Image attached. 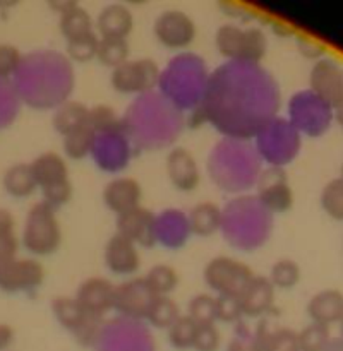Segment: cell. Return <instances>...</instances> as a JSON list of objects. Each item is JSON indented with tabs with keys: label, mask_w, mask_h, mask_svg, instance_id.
Listing matches in <instances>:
<instances>
[{
	"label": "cell",
	"mask_w": 343,
	"mask_h": 351,
	"mask_svg": "<svg viewBox=\"0 0 343 351\" xmlns=\"http://www.w3.org/2000/svg\"><path fill=\"white\" fill-rule=\"evenodd\" d=\"M215 45L222 57L257 64L268 51V36L259 26L222 24L215 33Z\"/></svg>",
	"instance_id": "6da1fadb"
},
{
	"label": "cell",
	"mask_w": 343,
	"mask_h": 351,
	"mask_svg": "<svg viewBox=\"0 0 343 351\" xmlns=\"http://www.w3.org/2000/svg\"><path fill=\"white\" fill-rule=\"evenodd\" d=\"M62 242V230L57 216L45 202L33 206L26 216L23 232V245L33 256L45 257L57 252Z\"/></svg>",
	"instance_id": "7a4b0ae2"
},
{
	"label": "cell",
	"mask_w": 343,
	"mask_h": 351,
	"mask_svg": "<svg viewBox=\"0 0 343 351\" xmlns=\"http://www.w3.org/2000/svg\"><path fill=\"white\" fill-rule=\"evenodd\" d=\"M160 82V67L151 58L127 60L110 75V84L120 95H141L154 89Z\"/></svg>",
	"instance_id": "3957f363"
},
{
	"label": "cell",
	"mask_w": 343,
	"mask_h": 351,
	"mask_svg": "<svg viewBox=\"0 0 343 351\" xmlns=\"http://www.w3.org/2000/svg\"><path fill=\"white\" fill-rule=\"evenodd\" d=\"M252 276L247 264L225 256L215 257L204 267L206 285L218 295L239 297Z\"/></svg>",
	"instance_id": "277c9868"
},
{
	"label": "cell",
	"mask_w": 343,
	"mask_h": 351,
	"mask_svg": "<svg viewBox=\"0 0 343 351\" xmlns=\"http://www.w3.org/2000/svg\"><path fill=\"white\" fill-rule=\"evenodd\" d=\"M51 312L62 328L71 331L81 345H95L99 336L102 319L91 317L82 311L74 297H57L51 302Z\"/></svg>",
	"instance_id": "5b68a950"
},
{
	"label": "cell",
	"mask_w": 343,
	"mask_h": 351,
	"mask_svg": "<svg viewBox=\"0 0 343 351\" xmlns=\"http://www.w3.org/2000/svg\"><path fill=\"white\" fill-rule=\"evenodd\" d=\"M292 125L309 136H321L329 129L333 120V108L312 95L311 91L298 93L290 103Z\"/></svg>",
	"instance_id": "8992f818"
},
{
	"label": "cell",
	"mask_w": 343,
	"mask_h": 351,
	"mask_svg": "<svg viewBox=\"0 0 343 351\" xmlns=\"http://www.w3.org/2000/svg\"><path fill=\"white\" fill-rule=\"evenodd\" d=\"M45 280V269L34 259L0 261V290L7 293H27L41 287Z\"/></svg>",
	"instance_id": "52a82bcc"
},
{
	"label": "cell",
	"mask_w": 343,
	"mask_h": 351,
	"mask_svg": "<svg viewBox=\"0 0 343 351\" xmlns=\"http://www.w3.org/2000/svg\"><path fill=\"white\" fill-rule=\"evenodd\" d=\"M309 91L335 110L343 103V69L328 57L318 60L309 74Z\"/></svg>",
	"instance_id": "ba28073f"
},
{
	"label": "cell",
	"mask_w": 343,
	"mask_h": 351,
	"mask_svg": "<svg viewBox=\"0 0 343 351\" xmlns=\"http://www.w3.org/2000/svg\"><path fill=\"white\" fill-rule=\"evenodd\" d=\"M153 33L158 43L170 50H182L192 45L196 38V24L182 10H167L154 19Z\"/></svg>",
	"instance_id": "9c48e42d"
},
{
	"label": "cell",
	"mask_w": 343,
	"mask_h": 351,
	"mask_svg": "<svg viewBox=\"0 0 343 351\" xmlns=\"http://www.w3.org/2000/svg\"><path fill=\"white\" fill-rule=\"evenodd\" d=\"M117 233L126 237L136 247L151 249L156 240V216L150 209L139 208L117 218Z\"/></svg>",
	"instance_id": "30bf717a"
},
{
	"label": "cell",
	"mask_w": 343,
	"mask_h": 351,
	"mask_svg": "<svg viewBox=\"0 0 343 351\" xmlns=\"http://www.w3.org/2000/svg\"><path fill=\"white\" fill-rule=\"evenodd\" d=\"M113 297H115V285L112 281L106 278H88L79 285L74 298L86 314L103 319V315L113 308Z\"/></svg>",
	"instance_id": "8fae6325"
},
{
	"label": "cell",
	"mask_w": 343,
	"mask_h": 351,
	"mask_svg": "<svg viewBox=\"0 0 343 351\" xmlns=\"http://www.w3.org/2000/svg\"><path fill=\"white\" fill-rule=\"evenodd\" d=\"M153 298L143 278H134L115 287L113 308L127 319H144Z\"/></svg>",
	"instance_id": "7c38bea8"
},
{
	"label": "cell",
	"mask_w": 343,
	"mask_h": 351,
	"mask_svg": "<svg viewBox=\"0 0 343 351\" xmlns=\"http://www.w3.org/2000/svg\"><path fill=\"white\" fill-rule=\"evenodd\" d=\"M103 261H105V266L108 267L110 273L117 274V276H130L141 266L137 247L119 233L110 237V240L106 242Z\"/></svg>",
	"instance_id": "4fadbf2b"
},
{
	"label": "cell",
	"mask_w": 343,
	"mask_h": 351,
	"mask_svg": "<svg viewBox=\"0 0 343 351\" xmlns=\"http://www.w3.org/2000/svg\"><path fill=\"white\" fill-rule=\"evenodd\" d=\"M259 201L268 211L285 213L294 206V192L280 168H270L259 185Z\"/></svg>",
	"instance_id": "5bb4252c"
},
{
	"label": "cell",
	"mask_w": 343,
	"mask_h": 351,
	"mask_svg": "<svg viewBox=\"0 0 343 351\" xmlns=\"http://www.w3.org/2000/svg\"><path fill=\"white\" fill-rule=\"evenodd\" d=\"M141 199H143V189L139 182L130 177L113 178L103 189V202L117 216L139 208Z\"/></svg>",
	"instance_id": "9a60e30c"
},
{
	"label": "cell",
	"mask_w": 343,
	"mask_h": 351,
	"mask_svg": "<svg viewBox=\"0 0 343 351\" xmlns=\"http://www.w3.org/2000/svg\"><path fill=\"white\" fill-rule=\"evenodd\" d=\"M240 307H242L244 317H261L271 311L274 302V287L268 276L250 278L249 283L239 295Z\"/></svg>",
	"instance_id": "2e32d148"
},
{
	"label": "cell",
	"mask_w": 343,
	"mask_h": 351,
	"mask_svg": "<svg viewBox=\"0 0 343 351\" xmlns=\"http://www.w3.org/2000/svg\"><path fill=\"white\" fill-rule=\"evenodd\" d=\"M167 173L174 187L180 192H192L201 182V171L194 156L182 147H177L167 156Z\"/></svg>",
	"instance_id": "e0dca14e"
},
{
	"label": "cell",
	"mask_w": 343,
	"mask_h": 351,
	"mask_svg": "<svg viewBox=\"0 0 343 351\" xmlns=\"http://www.w3.org/2000/svg\"><path fill=\"white\" fill-rule=\"evenodd\" d=\"M307 315L311 322L322 326L338 324L343 319V293L340 290H321L307 302Z\"/></svg>",
	"instance_id": "ac0fdd59"
},
{
	"label": "cell",
	"mask_w": 343,
	"mask_h": 351,
	"mask_svg": "<svg viewBox=\"0 0 343 351\" xmlns=\"http://www.w3.org/2000/svg\"><path fill=\"white\" fill-rule=\"evenodd\" d=\"M132 12L122 3L106 5L95 21V27L99 38H126L127 40V36L132 31Z\"/></svg>",
	"instance_id": "d6986e66"
},
{
	"label": "cell",
	"mask_w": 343,
	"mask_h": 351,
	"mask_svg": "<svg viewBox=\"0 0 343 351\" xmlns=\"http://www.w3.org/2000/svg\"><path fill=\"white\" fill-rule=\"evenodd\" d=\"M29 168L40 191L69 180V168L65 163V158L58 153H54V151H47V153L34 158L29 163Z\"/></svg>",
	"instance_id": "ffe728a7"
},
{
	"label": "cell",
	"mask_w": 343,
	"mask_h": 351,
	"mask_svg": "<svg viewBox=\"0 0 343 351\" xmlns=\"http://www.w3.org/2000/svg\"><path fill=\"white\" fill-rule=\"evenodd\" d=\"M89 108L79 101H65L54 113V127L62 137L74 132L79 127L88 125Z\"/></svg>",
	"instance_id": "44dd1931"
},
{
	"label": "cell",
	"mask_w": 343,
	"mask_h": 351,
	"mask_svg": "<svg viewBox=\"0 0 343 351\" xmlns=\"http://www.w3.org/2000/svg\"><path fill=\"white\" fill-rule=\"evenodd\" d=\"M58 29L62 36L67 41L75 40V38L86 36L89 33H95V21L88 14V10L82 9L81 5L74 3L71 9L60 14L58 21Z\"/></svg>",
	"instance_id": "7402d4cb"
},
{
	"label": "cell",
	"mask_w": 343,
	"mask_h": 351,
	"mask_svg": "<svg viewBox=\"0 0 343 351\" xmlns=\"http://www.w3.org/2000/svg\"><path fill=\"white\" fill-rule=\"evenodd\" d=\"M3 189L7 194L12 197H29L34 194L38 189L36 182H34L33 173H31L29 163H17L12 165L9 170L3 173Z\"/></svg>",
	"instance_id": "603a6c76"
},
{
	"label": "cell",
	"mask_w": 343,
	"mask_h": 351,
	"mask_svg": "<svg viewBox=\"0 0 343 351\" xmlns=\"http://www.w3.org/2000/svg\"><path fill=\"white\" fill-rule=\"evenodd\" d=\"M222 211L213 202L198 204L189 215V230L199 237H209L222 226Z\"/></svg>",
	"instance_id": "cb8c5ba5"
},
{
	"label": "cell",
	"mask_w": 343,
	"mask_h": 351,
	"mask_svg": "<svg viewBox=\"0 0 343 351\" xmlns=\"http://www.w3.org/2000/svg\"><path fill=\"white\" fill-rule=\"evenodd\" d=\"M153 297H170L178 285V273L168 264H156L143 278Z\"/></svg>",
	"instance_id": "d4e9b609"
},
{
	"label": "cell",
	"mask_w": 343,
	"mask_h": 351,
	"mask_svg": "<svg viewBox=\"0 0 343 351\" xmlns=\"http://www.w3.org/2000/svg\"><path fill=\"white\" fill-rule=\"evenodd\" d=\"M96 132L89 125L79 127L74 132L64 136L62 146H64V154L71 160H84L95 151Z\"/></svg>",
	"instance_id": "484cf974"
},
{
	"label": "cell",
	"mask_w": 343,
	"mask_h": 351,
	"mask_svg": "<svg viewBox=\"0 0 343 351\" xmlns=\"http://www.w3.org/2000/svg\"><path fill=\"white\" fill-rule=\"evenodd\" d=\"M180 307L172 297H154L150 308L146 312V321L153 328L165 329L167 331L178 317H180Z\"/></svg>",
	"instance_id": "4316f807"
},
{
	"label": "cell",
	"mask_w": 343,
	"mask_h": 351,
	"mask_svg": "<svg viewBox=\"0 0 343 351\" xmlns=\"http://www.w3.org/2000/svg\"><path fill=\"white\" fill-rule=\"evenodd\" d=\"M130 45L126 38H99L96 60L102 62L105 67L117 69L123 62L129 60Z\"/></svg>",
	"instance_id": "83f0119b"
},
{
	"label": "cell",
	"mask_w": 343,
	"mask_h": 351,
	"mask_svg": "<svg viewBox=\"0 0 343 351\" xmlns=\"http://www.w3.org/2000/svg\"><path fill=\"white\" fill-rule=\"evenodd\" d=\"M321 209L335 221H343V178H333L319 195Z\"/></svg>",
	"instance_id": "f1b7e54d"
},
{
	"label": "cell",
	"mask_w": 343,
	"mask_h": 351,
	"mask_svg": "<svg viewBox=\"0 0 343 351\" xmlns=\"http://www.w3.org/2000/svg\"><path fill=\"white\" fill-rule=\"evenodd\" d=\"M88 125L98 134H119L122 129V122H120L119 115H117L115 110L108 105H96L93 108H89V117H88Z\"/></svg>",
	"instance_id": "f546056e"
},
{
	"label": "cell",
	"mask_w": 343,
	"mask_h": 351,
	"mask_svg": "<svg viewBox=\"0 0 343 351\" xmlns=\"http://www.w3.org/2000/svg\"><path fill=\"white\" fill-rule=\"evenodd\" d=\"M300 266H298L295 261L292 259H278L276 263L271 266L270 276L268 280L271 281V285L280 290H290L295 285L300 281Z\"/></svg>",
	"instance_id": "4dcf8cb0"
},
{
	"label": "cell",
	"mask_w": 343,
	"mask_h": 351,
	"mask_svg": "<svg viewBox=\"0 0 343 351\" xmlns=\"http://www.w3.org/2000/svg\"><path fill=\"white\" fill-rule=\"evenodd\" d=\"M19 249V239L16 233V219L12 213L0 209V261L16 257Z\"/></svg>",
	"instance_id": "1f68e13d"
},
{
	"label": "cell",
	"mask_w": 343,
	"mask_h": 351,
	"mask_svg": "<svg viewBox=\"0 0 343 351\" xmlns=\"http://www.w3.org/2000/svg\"><path fill=\"white\" fill-rule=\"evenodd\" d=\"M329 341L331 335L328 326L316 324V322H311L300 332H297L298 351H324Z\"/></svg>",
	"instance_id": "d6a6232c"
},
{
	"label": "cell",
	"mask_w": 343,
	"mask_h": 351,
	"mask_svg": "<svg viewBox=\"0 0 343 351\" xmlns=\"http://www.w3.org/2000/svg\"><path fill=\"white\" fill-rule=\"evenodd\" d=\"M187 317L198 326L216 322V297L208 293H198L189 300Z\"/></svg>",
	"instance_id": "836d02e7"
},
{
	"label": "cell",
	"mask_w": 343,
	"mask_h": 351,
	"mask_svg": "<svg viewBox=\"0 0 343 351\" xmlns=\"http://www.w3.org/2000/svg\"><path fill=\"white\" fill-rule=\"evenodd\" d=\"M198 324L187 315H180L170 328L167 329L168 343L177 350H189L194 345Z\"/></svg>",
	"instance_id": "e575fe53"
},
{
	"label": "cell",
	"mask_w": 343,
	"mask_h": 351,
	"mask_svg": "<svg viewBox=\"0 0 343 351\" xmlns=\"http://www.w3.org/2000/svg\"><path fill=\"white\" fill-rule=\"evenodd\" d=\"M99 36L96 33H89L86 36L75 38V40L67 41V55L71 60L78 64H86L96 58L98 53Z\"/></svg>",
	"instance_id": "d590c367"
},
{
	"label": "cell",
	"mask_w": 343,
	"mask_h": 351,
	"mask_svg": "<svg viewBox=\"0 0 343 351\" xmlns=\"http://www.w3.org/2000/svg\"><path fill=\"white\" fill-rule=\"evenodd\" d=\"M244 317L239 297L232 295H218L216 297V321L226 324H237Z\"/></svg>",
	"instance_id": "8d00e7d4"
},
{
	"label": "cell",
	"mask_w": 343,
	"mask_h": 351,
	"mask_svg": "<svg viewBox=\"0 0 343 351\" xmlns=\"http://www.w3.org/2000/svg\"><path fill=\"white\" fill-rule=\"evenodd\" d=\"M220 346H222V335L216 324L198 326L192 348L196 351H218Z\"/></svg>",
	"instance_id": "74e56055"
},
{
	"label": "cell",
	"mask_w": 343,
	"mask_h": 351,
	"mask_svg": "<svg viewBox=\"0 0 343 351\" xmlns=\"http://www.w3.org/2000/svg\"><path fill=\"white\" fill-rule=\"evenodd\" d=\"M43 202L55 211L60 206H65L72 197V184L71 180H64L60 184L50 185V187L41 189Z\"/></svg>",
	"instance_id": "f35d334b"
},
{
	"label": "cell",
	"mask_w": 343,
	"mask_h": 351,
	"mask_svg": "<svg viewBox=\"0 0 343 351\" xmlns=\"http://www.w3.org/2000/svg\"><path fill=\"white\" fill-rule=\"evenodd\" d=\"M23 62V53L19 48L9 43H0V77H9Z\"/></svg>",
	"instance_id": "ab89813d"
},
{
	"label": "cell",
	"mask_w": 343,
	"mask_h": 351,
	"mask_svg": "<svg viewBox=\"0 0 343 351\" xmlns=\"http://www.w3.org/2000/svg\"><path fill=\"white\" fill-rule=\"evenodd\" d=\"M297 38V48L304 58H311V60H321L326 55V47L321 41L314 40V38L307 36V34H295Z\"/></svg>",
	"instance_id": "60d3db41"
},
{
	"label": "cell",
	"mask_w": 343,
	"mask_h": 351,
	"mask_svg": "<svg viewBox=\"0 0 343 351\" xmlns=\"http://www.w3.org/2000/svg\"><path fill=\"white\" fill-rule=\"evenodd\" d=\"M226 351H261L259 345L256 341V336H250V335H242V336H237L230 341L228 348Z\"/></svg>",
	"instance_id": "b9f144b4"
},
{
	"label": "cell",
	"mask_w": 343,
	"mask_h": 351,
	"mask_svg": "<svg viewBox=\"0 0 343 351\" xmlns=\"http://www.w3.org/2000/svg\"><path fill=\"white\" fill-rule=\"evenodd\" d=\"M270 27L276 36H281V38H290L297 34V29H295L294 26H290V24L285 23V21L281 19H273V17H271Z\"/></svg>",
	"instance_id": "7bdbcfd3"
},
{
	"label": "cell",
	"mask_w": 343,
	"mask_h": 351,
	"mask_svg": "<svg viewBox=\"0 0 343 351\" xmlns=\"http://www.w3.org/2000/svg\"><path fill=\"white\" fill-rule=\"evenodd\" d=\"M14 341V329L9 324H0V351L9 348Z\"/></svg>",
	"instance_id": "ee69618b"
},
{
	"label": "cell",
	"mask_w": 343,
	"mask_h": 351,
	"mask_svg": "<svg viewBox=\"0 0 343 351\" xmlns=\"http://www.w3.org/2000/svg\"><path fill=\"white\" fill-rule=\"evenodd\" d=\"M324 351H343V339L342 338H331Z\"/></svg>",
	"instance_id": "f6af8a7d"
},
{
	"label": "cell",
	"mask_w": 343,
	"mask_h": 351,
	"mask_svg": "<svg viewBox=\"0 0 343 351\" xmlns=\"http://www.w3.org/2000/svg\"><path fill=\"white\" fill-rule=\"evenodd\" d=\"M333 119L336 120L338 127L343 130V103H342V105L336 106L335 110H333Z\"/></svg>",
	"instance_id": "bcb514c9"
},
{
	"label": "cell",
	"mask_w": 343,
	"mask_h": 351,
	"mask_svg": "<svg viewBox=\"0 0 343 351\" xmlns=\"http://www.w3.org/2000/svg\"><path fill=\"white\" fill-rule=\"evenodd\" d=\"M338 324H340V338L343 339V319L338 322Z\"/></svg>",
	"instance_id": "7dc6e473"
},
{
	"label": "cell",
	"mask_w": 343,
	"mask_h": 351,
	"mask_svg": "<svg viewBox=\"0 0 343 351\" xmlns=\"http://www.w3.org/2000/svg\"><path fill=\"white\" fill-rule=\"evenodd\" d=\"M340 178H343V165H342V175H340Z\"/></svg>",
	"instance_id": "c3c4849f"
}]
</instances>
